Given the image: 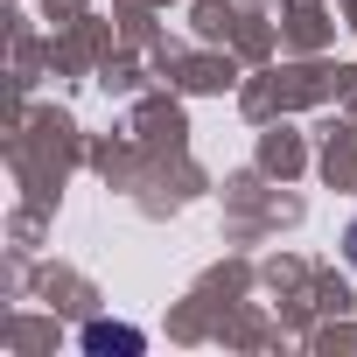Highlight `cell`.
<instances>
[{
  "label": "cell",
  "instance_id": "cell-1",
  "mask_svg": "<svg viewBox=\"0 0 357 357\" xmlns=\"http://www.w3.org/2000/svg\"><path fill=\"white\" fill-rule=\"evenodd\" d=\"M84 350H140V329H112V322H91V329H84Z\"/></svg>",
  "mask_w": 357,
  "mask_h": 357
},
{
  "label": "cell",
  "instance_id": "cell-2",
  "mask_svg": "<svg viewBox=\"0 0 357 357\" xmlns=\"http://www.w3.org/2000/svg\"><path fill=\"white\" fill-rule=\"evenodd\" d=\"M350 266H357V225H350Z\"/></svg>",
  "mask_w": 357,
  "mask_h": 357
}]
</instances>
